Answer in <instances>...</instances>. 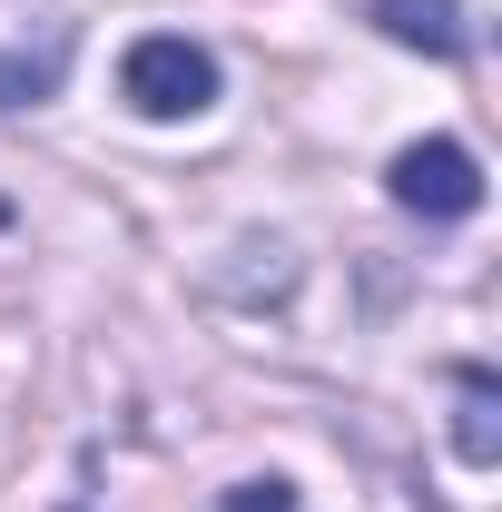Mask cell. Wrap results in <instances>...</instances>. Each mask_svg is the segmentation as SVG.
<instances>
[{
	"label": "cell",
	"mask_w": 502,
	"mask_h": 512,
	"mask_svg": "<svg viewBox=\"0 0 502 512\" xmlns=\"http://www.w3.org/2000/svg\"><path fill=\"white\" fill-rule=\"evenodd\" d=\"M119 99L138 119H197V109H217V60L197 50L188 30H148V40H128V60H119Z\"/></svg>",
	"instance_id": "obj_1"
},
{
	"label": "cell",
	"mask_w": 502,
	"mask_h": 512,
	"mask_svg": "<svg viewBox=\"0 0 502 512\" xmlns=\"http://www.w3.org/2000/svg\"><path fill=\"white\" fill-rule=\"evenodd\" d=\"M384 188H394V207H414V217L453 227V217L483 207V158H473L463 138H414V148H394Z\"/></svg>",
	"instance_id": "obj_2"
},
{
	"label": "cell",
	"mask_w": 502,
	"mask_h": 512,
	"mask_svg": "<svg viewBox=\"0 0 502 512\" xmlns=\"http://www.w3.org/2000/svg\"><path fill=\"white\" fill-rule=\"evenodd\" d=\"M375 30L404 40V50H434V60H463V50H473L463 0H375Z\"/></svg>",
	"instance_id": "obj_3"
},
{
	"label": "cell",
	"mask_w": 502,
	"mask_h": 512,
	"mask_svg": "<svg viewBox=\"0 0 502 512\" xmlns=\"http://www.w3.org/2000/svg\"><path fill=\"white\" fill-rule=\"evenodd\" d=\"M69 69V30H50L40 50H0V109H40Z\"/></svg>",
	"instance_id": "obj_4"
},
{
	"label": "cell",
	"mask_w": 502,
	"mask_h": 512,
	"mask_svg": "<svg viewBox=\"0 0 502 512\" xmlns=\"http://www.w3.org/2000/svg\"><path fill=\"white\" fill-rule=\"evenodd\" d=\"M502 384L483 375V365H473V375H463V424H453V444H463V463H493L502 453Z\"/></svg>",
	"instance_id": "obj_5"
},
{
	"label": "cell",
	"mask_w": 502,
	"mask_h": 512,
	"mask_svg": "<svg viewBox=\"0 0 502 512\" xmlns=\"http://www.w3.org/2000/svg\"><path fill=\"white\" fill-rule=\"evenodd\" d=\"M217 512H296V493H286V483L266 473V483H237V493H227Z\"/></svg>",
	"instance_id": "obj_6"
}]
</instances>
